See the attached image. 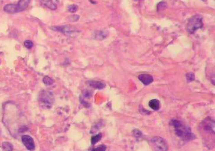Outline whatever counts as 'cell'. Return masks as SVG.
Returning a JSON list of instances; mask_svg holds the SVG:
<instances>
[{"instance_id":"6da1fadb","label":"cell","mask_w":215,"mask_h":151,"mask_svg":"<svg viewBox=\"0 0 215 151\" xmlns=\"http://www.w3.org/2000/svg\"><path fill=\"white\" fill-rule=\"evenodd\" d=\"M171 124L174 128L175 133L182 140L189 141L195 138V135L192 132L190 128L183 122L178 120L173 119L171 121Z\"/></svg>"},{"instance_id":"7a4b0ae2","label":"cell","mask_w":215,"mask_h":151,"mask_svg":"<svg viewBox=\"0 0 215 151\" xmlns=\"http://www.w3.org/2000/svg\"><path fill=\"white\" fill-rule=\"evenodd\" d=\"M30 0H19L17 4H9L6 5L4 10L9 14L17 13L25 10L29 6Z\"/></svg>"},{"instance_id":"3957f363","label":"cell","mask_w":215,"mask_h":151,"mask_svg":"<svg viewBox=\"0 0 215 151\" xmlns=\"http://www.w3.org/2000/svg\"><path fill=\"white\" fill-rule=\"evenodd\" d=\"M203 25V17L199 14L194 15L188 20L187 22V31L190 34L194 33L196 31L202 28Z\"/></svg>"},{"instance_id":"277c9868","label":"cell","mask_w":215,"mask_h":151,"mask_svg":"<svg viewBox=\"0 0 215 151\" xmlns=\"http://www.w3.org/2000/svg\"><path fill=\"white\" fill-rule=\"evenodd\" d=\"M39 101L42 107L51 108L54 101V97L51 92L42 91L39 96Z\"/></svg>"},{"instance_id":"5b68a950","label":"cell","mask_w":215,"mask_h":151,"mask_svg":"<svg viewBox=\"0 0 215 151\" xmlns=\"http://www.w3.org/2000/svg\"><path fill=\"white\" fill-rule=\"evenodd\" d=\"M152 144L154 149L157 151H167L168 150V145L166 141L160 136L154 137L152 139Z\"/></svg>"},{"instance_id":"8992f818","label":"cell","mask_w":215,"mask_h":151,"mask_svg":"<svg viewBox=\"0 0 215 151\" xmlns=\"http://www.w3.org/2000/svg\"><path fill=\"white\" fill-rule=\"evenodd\" d=\"M21 139L22 143L28 150L33 151L35 150V142L31 136L28 135H23Z\"/></svg>"},{"instance_id":"52a82bcc","label":"cell","mask_w":215,"mask_h":151,"mask_svg":"<svg viewBox=\"0 0 215 151\" xmlns=\"http://www.w3.org/2000/svg\"><path fill=\"white\" fill-rule=\"evenodd\" d=\"M51 28L53 31L60 32L66 35L71 34L76 31L74 28L67 26L53 27H51Z\"/></svg>"},{"instance_id":"ba28073f","label":"cell","mask_w":215,"mask_h":151,"mask_svg":"<svg viewBox=\"0 0 215 151\" xmlns=\"http://www.w3.org/2000/svg\"><path fill=\"white\" fill-rule=\"evenodd\" d=\"M140 81L145 85H148L152 83L153 81V78L149 74H143L139 76Z\"/></svg>"},{"instance_id":"9c48e42d","label":"cell","mask_w":215,"mask_h":151,"mask_svg":"<svg viewBox=\"0 0 215 151\" xmlns=\"http://www.w3.org/2000/svg\"><path fill=\"white\" fill-rule=\"evenodd\" d=\"M88 85L92 88L97 89H102L106 87V84L104 83L95 80H90L88 81Z\"/></svg>"},{"instance_id":"30bf717a","label":"cell","mask_w":215,"mask_h":151,"mask_svg":"<svg viewBox=\"0 0 215 151\" xmlns=\"http://www.w3.org/2000/svg\"><path fill=\"white\" fill-rule=\"evenodd\" d=\"M149 106L154 111H158L160 109V101L157 99H152L149 101Z\"/></svg>"},{"instance_id":"8fae6325","label":"cell","mask_w":215,"mask_h":151,"mask_svg":"<svg viewBox=\"0 0 215 151\" xmlns=\"http://www.w3.org/2000/svg\"><path fill=\"white\" fill-rule=\"evenodd\" d=\"M107 36H108V33H107V32L101 31L96 32L95 33L94 37L96 39L98 40H102L106 38Z\"/></svg>"},{"instance_id":"7c38bea8","label":"cell","mask_w":215,"mask_h":151,"mask_svg":"<svg viewBox=\"0 0 215 151\" xmlns=\"http://www.w3.org/2000/svg\"><path fill=\"white\" fill-rule=\"evenodd\" d=\"M45 6L52 10H55L57 8V5L52 0H48L45 3Z\"/></svg>"},{"instance_id":"4fadbf2b","label":"cell","mask_w":215,"mask_h":151,"mask_svg":"<svg viewBox=\"0 0 215 151\" xmlns=\"http://www.w3.org/2000/svg\"><path fill=\"white\" fill-rule=\"evenodd\" d=\"M102 138V134L101 133L98 134L95 136H93L91 138V143L92 145H95L101 140Z\"/></svg>"},{"instance_id":"5bb4252c","label":"cell","mask_w":215,"mask_h":151,"mask_svg":"<svg viewBox=\"0 0 215 151\" xmlns=\"http://www.w3.org/2000/svg\"><path fill=\"white\" fill-rule=\"evenodd\" d=\"M2 148L6 151H12L13 149V146L12 144L7 142H5L2 144Z\"/></svg>"},{"instance_id":"9a60e30c","label":"cell","mask_w":215,"mask_h":151,"mask_svg":"<svg viewBox=\"0 0 215 151\" xmlns=\"http://www.w3.org/2000/svg\"><path fill=\"white\" fill-rule=\"evenodd\" d=\"M43 81L45 85H48V86L51 85L53 83V80L51 78H50V77L47 76H45L44 78Z\"/></svg>"},{"instance_id":"2e32d148","label":"cell","mask_w":215,"mask_h":151,"mask_svg":"<svg viewBox=\"0 0 215 151\" xmlns=\"http://www.w3.org/2000/svg\"><path fill=\"white\" fill-rule=\"evenodd\" d=\"M186 77L188 82H192V81H194L195 79V75L192 72L187 73L186 74Z\"/></svg>"},{"instance_id":"e0dca14e","label":"cell","mask_w":215,"mask_h":151,"mask_svg":"<svg viewBox=\"0 0 215 151\" xmlns=\"http://www.w3.org/2000/svg\"><path fill=\"white\" fill-rule=\"evenodd\" d=\"M78 6L76 5H71L68 7V10L70 12L75 13L77 10Z\"/></svg>"},{"instance_id":"ac0fdd59","label":"cell","mask_w":215,"mask_h":151,"mask_svg":"<svg viewBox=\"0 0 215 151\" xmlns=\"http://www.w3.org/2000/svg\"><path fill=\"white\" fill-rule=\"evenodd\" d=\"M25 46L27 49H31L33 46V43L30 40H27L25 41Z\"/></svg>"},{"instance_id":"d6986e66","label":"cell","mask_w":215,"mask_h":151,"mask_svg":"<svg viewBox=\"0 0 215 151\" xmlns=\"http://www.w3.org/2000/svg\"><path fill=\"white\" fill-rule=\"evenodd\" d=\"M107 149V147L104 145H100L97 146L96 148H93L92 150L94 151H104Z\"/></svg>"},{"instance_id":"ffe728a7","label":"cell","mask_w":215,"mask_h":151,"mask_svg":"<svg viewBox=\"0 0 215 151\" xmlns=\"http://www.w3.org/2000/svg\"><path fill=\"white\" fill-rule=\"evenodd\" d=\"M133 135L136 138L139 139L142 136V133L139 130H138V129H135L133 131Z\"/></svg>"},{"instance_id":"44dd1931","label":"cell","mask_w":215,"mask_h":151,"mask_svg":"<svg viewBox=\"0 0 215 151\" xmlns=\"http://www.w3.org/2000/svg\"><path fill=\"white\" fill-rule=\"evenodd\" d=\"M80 102H81V103H82V104L83 105V106H84V107L87 108L89 107V104L87 102V101H85V100H84V98H83L82 97H80Z\"/></svg>"},{"instance_id":"7402d4cb","label":"cell","mask_w":215,"mask_h":151,"mask_svg":"<svg viewBox=\"0 0 215 151\" xmlns=\"http://www.w3.org/2000/svg\"><path fill=\"white\" fill-rule=\"evenodd\" d=\"M92 93L91 91L89 90L84 91V96L85 98H89L92 96Z\"/></svg>"},{"instance_id":"603a6c76","label":"cell","mask_w":215,"mask_h":151,"mask_svg":"<svg viewBox=\"0 0 215 151\" xmlns=\"http://www.w3.org/2000/svg\"><path fill=\"white\" fill-rule=\"evenodd\" d=\"M79 19V16L77 15H73V16L71 17L70 21L72 22H76Z\"/></svg>"}]
</instances>
